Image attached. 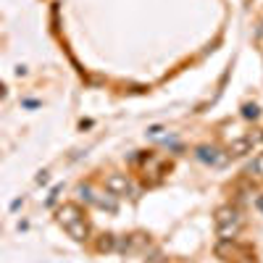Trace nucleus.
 Here are the masks:
<instances>
[{"label": "nucleus", "mask_w": 263, "mask_h": 263, "mask_svg": "<svg viewBox=\"0 0 263 263\" xmlns=\"http://www.w3.org/2000/svg\"><path fill=\"white\" fill-rule=\"evenodd\" d=\"M216 232L221 239H232L239 232V213L232 205H224L216 211Z\"/></svg>", "instance_id": "2"}, {"label": "nucleus", "mask_w": 263, "mask_h": 263, "mask_svg": "<svg viewBox=\"0 0 263 263\" xmlns=\"http://www.w3.org/2000/svg\"><path fill=\"white\" fill-rule=\"evenodd\" d=\"M195 156L200 158L203 163H221V161H224L221 156H218V150H216V147H197Z\"/></svg>", "instance_id": "5"}, {"label": "nucleus", "mask_w": 263, "mask_h": 263, "mask_svg": "<svg viewBox=\"0 0 263 263\" xmlns=\"http://www.w3.org/2000/svg\"><path fill=\"white\" fill-rule=\"evenodd\" d=\"M242 116H245V119H255V116H258V105H245V108H242Z\"/></svg>", "instance_id": "7"}, {"label": "nucleus", "mask_w": 263, "mask_h": 263, "mask_svg": "<svg viewBox=\"0 0 263 263\" xmlns=\"http://www.w3.org/2000/svg\"><path fill=\"white\" fill-rule=\"evenodd\" d=\"M58 224L69 232V237H74L77 242L90 239V227H87L79 205H74V203H63V205L58 208Z\"/></svg>", "instance_id": "1"}, {"label": "nucleus", "mask_w": 263, "mask_h": 263, "mask_svg": "<svg viewBox=\"0 0 263 263\" xmlns=\"http://www.w3.org/2000/svg\"><path fill=\"white\" fill-rule=\"evenodd\" d=\"M260 137H242V140H237V142H232V147H229V153H232V156H245V153H250L253 150V145L258 142Z\"/></svg>", "instance_id": "4"}, {"label": "nucleus", "mask_w": 263, "mask_h": 263, "mask_svg": "<svg viewBox=\"0 0 263 263\" xmlns=\"http://www.w3.org/2000/svg\"><path fill=\"white\" fill-rule=\"evenodd\" d=\"M105 190L116 195V197H124V195H135V184L126 179V174H111V177L105 179Z\"/></svg>", "instance_id": "3"}, {"label": "nucleus", "mask_w": 263, "mask_h": 263, "mask_svg": "<svg viewBox=\"0 0 263 263\" xmlns=\"http://www.w3.org/2000/svg\"><path fill=\"white\" fill-rule=\"evenodd\" d=\"M248 174L250 177H260L263 179V153H258V156L248 163Z\"/></svg>", "instance_id": "6"}]
</instances>
